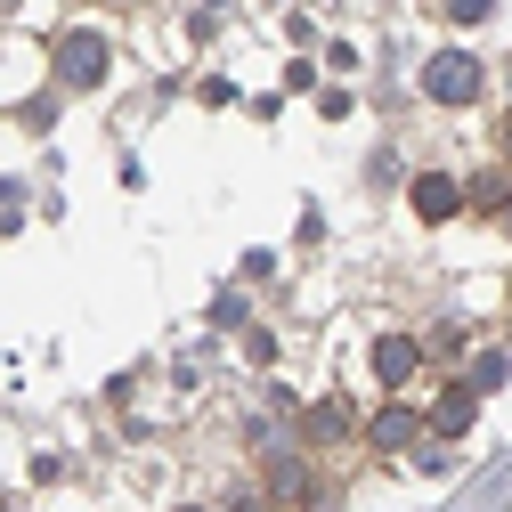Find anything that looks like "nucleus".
Segmentation results:
<instances>
[{"label":"nucleus","mask_w":512,"mask_h":512,"mask_svg":"<svg viewBox=\"0 0 512 512\" xmlns=\"http://www.w3.org/2000/svg\"><path fill=\"white\" fill-rule=\"evenodd\" d=\"M423 90H431L439 106H472V98H480V66H472L464 49H439L431 66H423Z\"/></svg>","instance_id":"nucleus-1"},{"label":"nucleus","mask_w":512,"mask_h":512,"mask_svg":"<svg viewBox=\"0 0 512 512\" xmlns=\"http://www.w3.org/2000/svg\"><path fill=\"white\" fill-rule=\"evenodd\" d=\"M57 74H66V82H98L106 74V41L98 33H74L66 49H57Z\"/></svg>","instance_id":"nucleus-2"},{"label":"nucleus","mask_w":512,"mask_h":512,"mask_svg":"<svg viewBox=\"0 0 512 512\" xmlns=\"http://www.w3.org/2000/svg\"><path fill=\"white\" fill-rule=\"evenodd\" d=\"M456 204H464V187L447 179V171H423V179H415V212H423V220H456Z\"/></svg>","instance_id":"nucleus-3"},{"label":"nucleus","mask_w":512,"mask_h":512,"mask_svg":"<svg viewBox=\"0 0 512 512\" xmlns=\"http://www.w3.org/2000/svg\"><path fill=\"white\" fill-rule=\"evenodd\" d=\"M415 366H423V350H415L407 334H391V342H374V374L391 382V391H399V382H415Z\"/></svg>","instance_id":"nucleus-4"},{"label":"nucleus","mask_w":512,"mask_h":512,"mask_svg":"<svg viewBox=\"0 0 512 512\" xmlns=\"http://www.w3.org/2000/svg\"><path fill=\"white\" fill-rule=\"evenodd\" d=\"M472 415H480V407H472V382H464V391H447V399L431 407V431L456 439V431H472Z\"/></svg>","instance_id":"nucleus-5"},{"label":"nucleus","mask_w":512,"mask_h":512,"mask_svg":"<svg viewBox=\"0 0 512 512\" xmlns=\"http://www.w3.org/2000/svg\"><path fill=\"white\" fill-rule=\"evenodd\" d=\"M415 431H423V423H415V407H382V415H374V447H407Z\"/></svg>","instance_id":"nucleus-6"},{"label":"nucleus","mask_w":512,"mask_h":512,"mask_svg":"<svg viewBox=\"0 0 512 512\" xmlns=\"http://www.w3.org/2000/svg\"><path fill=\"white\" fill-rule=\"evenodd\" d=\"M504 196H512V179H504V171H488V179H472V204H488V212H496Z\"/></svg>","instance_id":"nucleus-7"},{"label":"nucleus","mask_w":512,"mask_h":512,"mask_svg":"<svg viewBox=\"0 0 512 512\" xmlns=\"http://www.w3.org/2000/svg\"><path fill=\"white\" fill-rule=\"evenodd\" d=\"M309 431H317V439H342V431H350V407H317Z\"/></svg>","instance_id":"nucleus-8"},{"label":"nucleus","mask_w":512,"mask_h":512,"mask_svg":"<svg viewBox=\"0 0 512 512\" xmlns=\"http://www.w3.org/2000/svg\"><path fill=\"white\" fill-rule=\"evenodd\" d=\"M447 17H456V25H472V17H488V0H447Z\"/></svg>","instance_id":"nucleus-9"},{"label":"nucleus","mask_w":512,"mask_h":512,"mask_svg":"<svg viewBox=\"0 0 512 512\" xmlns=\"http://www.w3.org/2000/svg\"><path fill=\"white\" fill-rule=\"evenodd\" d=\"M504 147H512V122H504Z\"/></svg>","instance_id":"nucleus-10"}]
</instances>
